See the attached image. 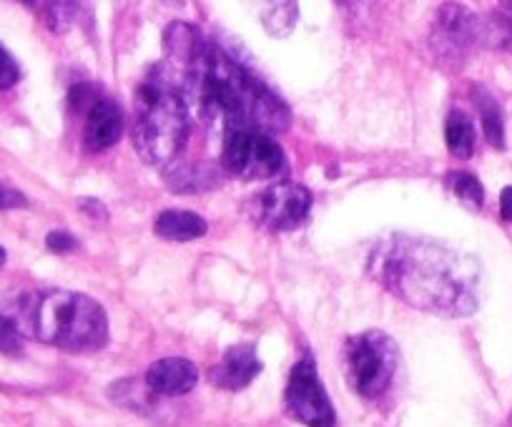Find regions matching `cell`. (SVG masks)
<instances>
[{
	"label": "cell",
	"instance_id": "6da1fadb",
	"mask_svg": "<svg viewBox=\"0 0 512 427\" xmlns=\"http://www.w3.org/2000/svg\"><path fill=\"white\" fill-rule=\"evenodd\" d=\"M166 71L179 88L189 114L224 129H256L279 134L289 129V109L282 98L251 76L239 61L189 23L166 28Z\"/></svg>",
	"mask_w": 512,
	"mask_h": 427
},
{
	"label": "cell",
	"instance_id": "7a4b0ae2",
	"mask_svg": "<svg viewBox=\"0 0 512 427\" xmlns=\"http://www.w3.org/2000/svg\"><path fill=\"white\" fill-rule=\"evenodd\" d=\"M367 272L397 299L422 312L467 317L480 307V264L447 244L390 234L369 252Z\"/></svg>",
	"mask_w": 512,
	"mask_h": 427
},
{
	"label": "cell",
	"instance_id": "3957f363",
	"mask_svg": "<svg viewBox=\"0 0 512 427\" xmlns=\"http://www.w3.org/2000/svg\"><path fill=\"white\" fill-rule=\"evenodd\" d=\"M23 319L36 340L68 352H96L108 345L106 309L88 294L46 289L23 299Z\"/></svg>",
	"mask_w": 512,
	"mask_h": 427
},
{
	"label": "cell",
	"instance_id": "277c9868",
	"mask_svg": "<svg viewBox=\"0 0 512 427\" xmlns=\"http://www.w3.org/2000/svg\"><path fill=\"white\" fill-rule=\"evenodd\" d=\"M134 146L151 166H166L189 139V109L166 66L156 68L134 96Z\"/></svg>",
	"mask_w": 512,
	"mask_h": 427
},
{
	"label": "cell",
	"instance_id": "5b68a950",
	"mask_svg": "<svg viewBox=\"0 0 512 427\" xmlns=\"http://www.w3.org/2000/svg\"><path fill=\"white\" fill-rule=\"evenodd\" d=\"M397 355V345L384 332L372 330L349 337L344 345V365L352 390L367 400L384 395L397 375Z\"/></svg>",
	"mask_w": 512,
	"mask_h": 427
},
{
	"label": "cell",
	"instance_id": "8992f818",
	"mask_svg": "<svg viewBox=\"0 0 512 427\" xmlns=\"http://www.w3.org/2000/svg\"><path fill=\"white\" fill-rule=\"evenodd\" d=\"M221 166L226 174L241 179H272L284 171L287 159L277 139L256 129H224V149H221Z\"/></svg>",
	"mask_w": 512,
	"mask_h": 427
},
{
	"label": "cell",
	"instance_id": "52a82bcc",
	"mask_svg": "<svg viewBox=\"0 0 512 427\" xmlns=\"http://www.w3.org/2000/svg\"><path fill=\"white\" fill-rule=\"evenodd\" d=\"M312 209V191L294 181H279L259 191L251 201V217L272 232H292L302 227Z\"/></svg>",
	"mask_w": 512,
	"mask_h": 427
},
{
	"label": "cell",
	"instance_id": "ba28073f",
	"mask_svg": "<svg viewBox=\"0 0 512 427\" xmlns=\"http://www.w3.org/2000/svg\"><path fill=\"white\" fill-rule=\"evenodd\" d=\"M287 407L292 417L307 427H334V407L309 355L302 357L289 375Z\"/></svg>",
	"mask_w": 512,
	"mask_h": 427
},
{
	"label": "cell",
	"instance_id": "9c48e42d",
	"mask_svg": "<svg viewBox=\"0 0 512 427\" xmlns=\"http://www.w3.org/2000/svg\"><path fill=\"white\" fill-rule=\"evenodd\" d=\"M482 41V21L462 6H442L432 33V46L440 56H465L467 48Z\"/></svg>",
	"mask_w": 512,
	"mask_h": 427
},
{
	"label": "cell",
	"instance_id": "30bf717a",
	"mask_svg": "<svg viewBox=\"0 0 512 427\" xmlns=\"http://www.w3.org/2000/svg\"><path fill=\"white\" fill-rule=\"evenodd\" d=\"M123 134V114L111 98H101L91 103L86 111V126H83V141L91 151L111 149L118 144Z\"/></svg>",
	"mask_w": 512,
	"mask_h": 427
},
{
	"label": "cell",
	"instance_id": "8fae6325",
	"mask_svg": "<svg viewBox=\"0 0 512 427\" xmlns=\"http://www.w3.org/2000/svg\"><path fill=\"white\" fill-rule=\"evenodd\" d=\"M199 382V370L191 360L184 357H164L154 362L146 372V385L151 392L164 397H179L191 392Z\"/></svg>",
	"mask_w": 512,
	"mask_h": 427
},
{
	"label": "cell",
	"instance_id": "7c38bea8",
	"mask_svg": "<svg viewBox=\"0 0 512 427\" xmlns=\"http://www.w3.org/2000/svg\"><path fill=\"white\" fill-rule=\"evenodd\" d=\"M262 372V360L254 345H236L226 350L219 365L211 370V382L221 390H244Z\"/></svg>",
	"mask_w": 512,
	"mask_h": 427
},
{
	"label": "cell",
	"instance_id": "4fadbf2b",
	"mask_svg": "<svg viewBox=\"0 0 512 427\" xmlns=\"http://www.w3.org/2000/svg\"><path fill=\"white\" fill-rule=\"evenodd\" d=\"M209 229V224L186 209H166L161 211L159 219L154 224V232L166 242H191V239H201Z\"/></svg>",
	"mask_w": 512,
	"mask_h": 427
},
{
	"label": "cell",
	"instance_id": "5bb4252c",
	"mask_svg": "<svg viewBox=\"0 0 512 427\" xmlns=\"http://www.w3.org/2000/svg\"><path fill=\"white\" fill-rule=\"evenodd\" d=\"M445 141L452 156L470 159L472 151H475V126L465 111H450L445 121Z\"/></svg>",
	"mask_w": 512,
	"mask_h": 427
},
{
	"label": "cell",
	"instance_id": "9a60e30c",
	"mask_svg": "<svg viewBox=\"0 0 512 427\" xmlns=\"http://www.w3.org/2000/svg\"><path fill=\"white\" fill-rule=\"evenodd\" d=\"M475 103L477 111H480L482 131H485V139L490 141L495 149H505V119H502L500 103L490 96L487 91H475Z\"/></svg>",
	"mask_w": 512,
	"mask_h": 427
},
{
	"label": "cell",
	"instance_id": "2e32d148",
	"mask_svg": "<svg viewBox=\"0 0 512 427\" xmlns=\"http://www.w3.org/2000/svg\"><path fill=\"white\" fill-rule=\"evenodd\" d=\"M450 189L462 204L472 206V209H480L482 201H485V189H482V184L477 181V176L467 174V171H452Z\"/></svg>",
	"mask_w": 512,
	"mask_h": 427
},
{
	"label": "cell",
	"instance_id": "e0dca14e",
	"mask_svg": "<svg viewBox=\"0 0 512 427\" xmlns=\"http://www.w3.org/2000/svg\"><path fill=\"white\" fill-rule=\"evenodd\" d=\"M482 41L490 46L512 53V16L510 13H492L490 21H482Z\"/></svg>",
	"mask_w": 512,
	"mask_h": 427
},
{
	"label": "cell",
	"instance_id": "ac0fdd59",
	"mask_svg": "<svg viewBox=\"0 0 512 427\" xmlns=\"http://www.w3.org/2000/svg\"><path fill=\"white\" fill-rule=\"evenodd\" d=\"M297 13L299 11L294 3H274V6L267 8L262 21L272 36H287L294 28V23H297Z\"/></svg>",
	"mask_w": 512,
	"mask_h": 427
},
{
	"label": "cell",
	"instance_id": "d6986e66",
	"mask_svg": "<svg viewBox=\"0 0 512 427\" xmlns=\"http://www.w3.org/2000/svg\"><path fill=\"white\" fill-rule=\"evenodd\" d=\"M23 347L21 330L13 325V319H8L6 314H0V352L6 355H18Z\"/></svg>",
	"mask_w": 512,
	"mask_h": 427
},
{
	"label": "cell",
	"instance_id": "ffe728a7",
	"mask_svg": "<svg viewBox=\"0 0 512 427\" xmlns=\"http://www.w3.org/2000/svg\"><path fill=\"white\" fill-rule=\"evenodd\" d=\"M18 78H21V68L13 61L11 53L0 46V88H11L13 83H18Z\"/></svg>",
	"mask_w": 512,
	"mask_h": 427
},
{
	"label": "cell",
	"instance_id": "44dd1931",
	"mask_svg": "<svg viewBox=\"0 0 512 427\" xmlns=\"http://www.w3.org/2000/svg\"><path fill=\"white\" fill-rule=\"evenodd\" d=\"M28 201L26 196L21 194L18 189H11V186L6 184H0V211H6V209H23Z\"/></svg>",
	"mask_w": 512,
	"mask_h": 427
},
{
	"label": "cell",
	"instance_id": "7402d4cb",
	"mask_svg": "<svg viewBox=\"0 0 512 427\" xmlns=\"http://www.w3.org/2000/svg\"><path fill=\"white\" fill-rule=\"evenodd\" d=\"M81 211L91 224H103L108 219V211L101 201L96 199H81Z\"/></svg>",
	"mask_w": 512,
	"mask_h": 427
},
{
	"label": "cell",
	"instance_id": "603a6c76",
	"mask_svg": "<svg viewBox=\"0 0 512 427\" xmlns=\"http://www.w3.org/2000/svg\"><path fill=\"white\" fill-rule=\"evenodd\" d=\"M46 244H48V249H51V252L66 254V252H71L73 247H76V239H73L68 232H51V234H48Z\"/></svg>",
	"mask_w": 512,
	"mask_h": 427
},
{
	"label": "cell",
	"instance_id": "cb8c5ba5",
	"mask_svg": "<svg viewBox=\"0 0 512 427\" xmlns=\"http://www.w3.org/2000/svg\"><path fill=\"white\" fill-rule=\"evenodd\" d=\"M500 214L502 219L512 222V186H505L500 194Z\"/></svg>",
	"mask_w": 512,
	"mask_h": 427
},
{
	"label": "cell",
	"instance_id": "d4e9b609",
	"mask_svg": "<svg viewBox=\"0 0 512 427\" xmlns=\"http://www.w3.org/2000/svg\"><path fill=\"white\" fill-rule=\"evenodd\" d=\"M3 264H6V249L0 247V267H3Z\"/></svg>",
	"mask_w": 512,
	"mask_h": 427
}]
</instances>
